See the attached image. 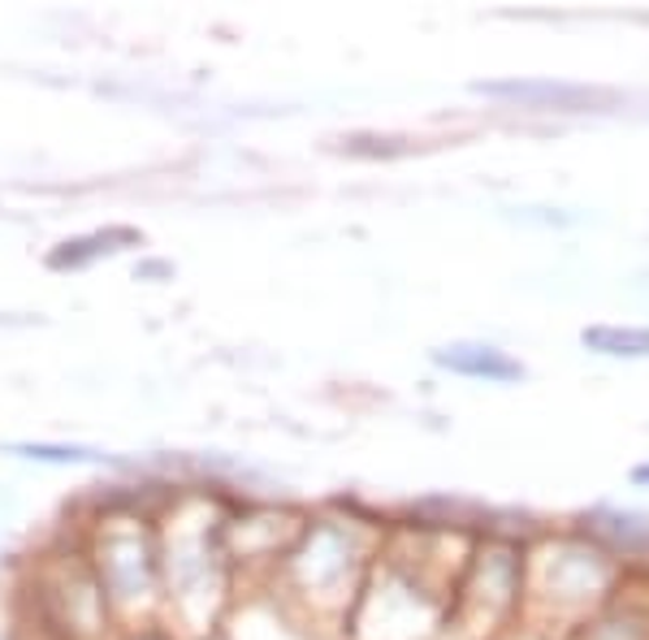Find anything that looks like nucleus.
<instances>
[{"instance_id": "f257e3e1", "label": "nucleus", "mask_w": 649, "mask_h": 640, "mask_svg": "<svg viewBox=\"0 0 649 640\" xmlns=\"http://www.w3.org/2000/svg\"><path fill=\"white\" fill-rule=\"evenodd\" d=\"M486 96H507V100H525V104H555V109H589V104H607L610 96L576 87V82H481Z\"/></svg>"}, {"instance_id": "f03ea898", "label": "nucleus", "mask_w": 649, "mask_h": 640, "mask_svg": "<svg viewBox=\"0 0 649 640\" xmlns=\"http://www.w3.org/2000/svg\"><path fill=\"white\" fill-rule=\"evenodd\" d=\"M438 363L450 368V372H463V377H486V381H516V377H525V368L511 360V356H502L493 347H477V342L442 347Z\"/></svg>"}, {"instance_id": "7ed1b4c3", "label": "nucleus", "mask_w": 649, "mask_h": 640, "mask_svg": "<svg viewBox=\"0 0 649 640\" xmlns=\"http://www.w3.org/2000/svg\"><path fill=\"white\" fill-rule=\"evenodd\" d=\"M580 342H585L589 351L623 356V360H646L649 356V329H615V324H598V329H585Z\"/></svg>"}, {"instance_id": "20e7f679", "label": "nucleus", "mask_w": 649, "mask_h": 640, "mask_svg": "<svg viewBox=\"0 0 649 640\" xmlns=\"http://www.w3.org/2000/svg\"><path fill=\"white\" fill-rule=\"evenodd\" d=\"M113 242H134V234H130V230H113V234H91V239H82V242H66V251L52 256V269L82 264V260H91V256H100V251H118Z\"/></svg>"}, {"instance_id": "39448f33", "label": "nucleus", "mask_w": 649, "mask_h": 640, "mask_svg": "<svg viewBox=\"0 0 649 640\" xmlns=\"http://www.w3.org/2000/svg\"><path fill=\"white\" fill-rule=\"evenodd\" d=\"M637 480H649V468H641V472H637Z\"/></svg>"}]
</instances>
